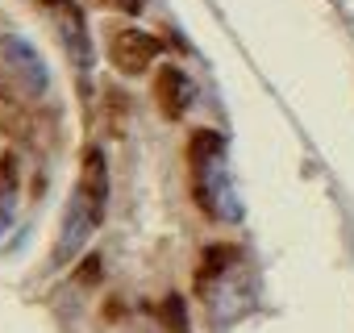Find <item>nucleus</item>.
<instances>
[{"mask_svg":"<svg viewBox=\"0 0 354 333\" xmlns=\"http://www.w3.org/2000/svg\"><path fill=\"white\" fill-rule=\"evenodd\" d=\"M0 55H5V63H9V71H13V79L21 84L26 96H42L50 88V67H46V59L38 55L34 42H26L17 34H5L0 38Z\"/></svg>","mask_w":354,"mask_h":333,"instance_id":"nucleus-3","label":"nucleus"},{"mask_svg":"<svg viewBox=\"0 0 354 333\" xmlns=\"http://www.w3.org/2000/svg\"><path fill=\"white\" fill-rule=\"evenodd\" d=\"M17 150H5L0 154V234H5L17 217V188H21V175H17Z\"/></svg>","mask_w":354,"mask_h":333,"instance_id":"nucleus-6","label":"nucleus"},{"mask_svg":"<svg viewBox=\"0 0 354 333\" xmlns=\"http://www.w3.org/2000/svg\"><path fill=\"white\" fill-rule=\"evenodd\" d=\"M154 100L162 104L167 117H184L196 100V84L188 79V71L180 67H158V79H154Z\"/></svg>","mask_w":354,"mask_h":333,"instance_id":"nucleus-5","label":"nucleus"},{"mask_svg":"<svg viewBox=\"0 0 354 333\" xmlns=\"http://www.w3.org/2000/svg\"><path fill=\"white\" fill-rule=\"evenodd\" d=\"M234 258H238V250H234V246H209V250L201 254V271H196V292H201V296H209V287H213L217 279H225V275H230Z\"/></svg>","mask_w":354,"mask_h":333,"instance_id":"nucleus-7","label":"nucleus"},{"mask_svg":"<svg viewBox=\"0 0 354 333\" xmlns=\"http://www.w3.org/2000/svg\"><path fill=\"white\" fill-rule=\"evenodd\" d=\"M188 162H192V196L196 204L217 217V221H238V196L230 188V171H225V137L217 129H196L188 142Z\"/></svg>","mask_w":354,"mask_h":333,"instance_id":"nucleus-1","label":"nucleus"},{"mask_svg":"<svg viewBox=\"0 0 354 333\" xmlns=\"http://www.w3.org/2000/svg\"><path fill=\"white\" fill-rule=\"evenodd\" d=\"M38 5L55 17V30H59V38H63V50H67L71 67L88 79L96 55H92V34H88V17H84V9L75 5V0H38Z\"/></svg>","mask_w":354,"mask_h":333,"instance_id":"nucleus-2","label":"nucleus"},{"mask_svg":"<svg viewBox=\"0 0 354 333\" xmlns=\"http://www.w3.org/2000/svg\"><path fill=\"white\" fill-rule=\"evenodd\" d=\"M162 42L154 34H142V30H113L109 34V59L121 75H142L154 59H158Z\"/></svg>","mask_w":354,"mask_h":333,"instance_id":"nucleus-4","label":"nucleus"},{"mask_svg":"<svg viewBox=\"0 0 354 333\" xmlns=\"http://www.w3.org/2000/svg\"><path fill=\"white\" fill-rule=\"evenodd\" d=\"M96 9H104V13H125V17H138L142 13V0H92Z\"/></svg>","mask_w":354,"mask_h":333,"instance_id":"nucleus-8","label":"nucleus"},{"mask_svg":"<svg viewBox=\"0 0 354 333\" xmlns=\"http://www.w3.org/2000/svg\"><path fill=\"white\" fill-rule=\"evenodd\" d=\"M162 312H167V321H171L175 333H184V300H180V296H171V300L162 304Z\"/></svg>","mask_w":354,"mask_h":333,"instance_id":"nucleus-9","label":"nucleus"}]
</instances>
